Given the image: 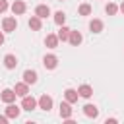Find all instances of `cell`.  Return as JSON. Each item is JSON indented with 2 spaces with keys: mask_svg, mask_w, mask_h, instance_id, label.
Wrapping results in <instances>:
<instances>
[{
  "mask_svg": "<svg viewBox=\"0 0 124 124\" xmlns=\"http://www.w3.org/2000/svg\"><path fill=\"white\" fill-rule=\"evenodd\" d=\"M60 116L62 118H72V103H68V101H64V103H60Z\"/></svg>",
  "mask_w": 124,
  "mask_h": 124,
  "instance_id": "cell-7",
  "label": "cell"
},
{
  "mask_svg": "<svg viewBox=\"0 0 124 124\" xmlns=\"http://www.w3.org/2000/svg\"><path fill=\"white\" fill-rule=\"evenodd\" d=\"M58 41H60V39H58V35L48 33V35H46V39H45V45H46L48 48H56V46H58Z\"/></svg>",
  "mask_w": 124,
  "mask_h": 124,
  "instance_id": "cell-13",
  "label": "cell"
},
{
  "mask_svg": "<svg viewBox=\"0 0 124 124\" xmlns=\"http://www.w3.org/2000/svg\"><path fill=\"white\" fill-rule=\"evenodd\" d=\"M35 16H39L41 19H45V17L50 16V8H48L46 4H39V6L35 8Z\"/></svg>",
  "mask_w": 124,
  "mask_h": 124,
  "instance_id": "cell-8",
  "label": "cell"
},
{
  "mask_svg": "<svg viewBox=\"0 0 124 124\" xmlns=\"http://www.w3.org/2000/svg\"><path fill=\"white\" fill-rule=\"evenodd\" d=\"M89 29H91V33H101L103 31V21L101 19H91L89 21Z\"/></svg>",
  "mask_w": 124,
  "mask_h": 124,
  "instance_id": "cell-19",
  "label": "cell"
},
{
  "mask_svg": "<svg viewBox=\"0 0 124 124\" xmlns=\"http://www.w3.org/2000/svg\"><path fill=\"white\" fill-rule=\"evenodd\" d=\"M19 112H21V108H19L17 105L8 103V107H6V116H8V118H17V116H19Z\"/></svg>",
  "mask_w": 124,
  "mask_h": 124,
  "instance_id": "cell-6",
  "label": "cell"
},
{
  "mask_svg": "<svg viewBox=\"0 0 124 124\" xmlns=\"http://www.w3.org/2000/svg\"><path fill=\"white\" fill-rule=\"evenodd\" d=\"M16 97H17V95H16V91H14V89H4V91H2V95H0V99H2L6 105H8V103H14V101H16Z\"/></svg>",
  "mask_w": 124,
  "mask_h": 124,
  "instance_id": "cell-10",
  "label": "cell"
},
{
  "mask_svg": "<svg viewBox=\"0 0 124 124\" xmlns=\"http://www.w3.org/2000/svg\"><path fill=\"white\" fill-rule=\"evenodd\" d=\"M118 10H120V12H122V14H124V2H122V4H120V6H118Z\"/></svg>",
  "mask_w": 124,
  "mask_h": 124,
  "instance_id": "cell-27",
  "label": "cell"
},
{
  "mask_svg": "<svg viewBox=\"0 0 124 124\" xmlns=\"http://www.w3.org/2000/svg\"><path fill=\"white\" fill-rule=\"evenodd\" d=\"M6 10H8V2L6 0H0V14H4Z\"/></svg>",
  "mask_w": 124,
  "mask_h": 124,
  "instance_id": "cell-24",
  "label": "cell"
},
{
  "mask_svg": "<svg viewBox=\"0 0 124 124\" xmlns=\"http://www.w3.org/2000/svg\"><path fill=\"white\" fill-rule=\"evenodd\" d=\"M2 29H4L6 33L16 31V29H17V19H16V17H4V21H2Z\"/></svg>",
  "mask_w": 124,
  "mask_h": 124,
  "instance_id": "cell-1",
  "label": "cell"
},
{
  "mask_svg": "<svg viewBox=\"0 0 124 124\" xmlns=\"http://www.w3.org/2000/svg\"><path fill=\"white\" fill-rule=\"evenodd\" d=\"M105 12H107L108 16H116V12H118V6H116L114 2H108V4L105 6Z\"/></svg>",
  "mask_w": 124,
  "mask_h": 124,
  "instance_id": "cell-21",
  "label": "cell"
},
{
  "mask_svg": "<svg viewBox=\"0 0 124 124\" xmlns=\"http://www.w3.org/2000/svg\"><path fill=\"white\" fill-rule=\"evenodd\" d=\"M78 12H79V16H89V14H91V6H89V4H81V6L78 8Z\"/></svg>",
  "mask_w": 124,
  "mask_h": 124,
  "instance_id": "cell-23",
  "label": "cell"
},
{
  "mask_svg": "<svg viewBox=\"0 0 124 124\" xmlns=\"http://www.w3.org/2000/svg\"><path fill=\"white\" fill-rule=\"evenodd\" d=\"M68 41H70V45H72V46H79V45H81V41H83V37H81V33H79V31H70Z\"/></svg>",
  "mask_w": 124,
  "mask_h": 124,
  "instance_id": "cell-9",
  "label": "cell"
},
{
  "mask_svg": "<svg viewBox=\"0 0 124 124\" xmlns=\"http://www.w3.org/2000/svg\"><path fill=\"white\" fill-rule=\"evenodd\" d=\"M14 91H16V95H17V97H21V99H23V97L29 93V83H25V81H21V83H16Z\"/></svg>",
  "mask_w": 124,
  "mask_h": 124,
  "instance_id": "cell-5",
  "label": "cell"
},
{
  "mask_svg": "<svg viewBox=\"0 0 124 124\" xmlns=\"http://www.w3.org/2000/svg\"><path fill=\"white\" fill-rule=\"evenodd\" d=\"M70 31H72L70 27H66V25H60V29H58V33H56V35H58V39H60V41H68V37H70Z\"/></svg>",
  "mask_w": 124,
  "mask_h": 124,
  "instance_id": "cell-20",
  "label": "cell"
},
{
  "mask_svg": "<svg viewBox=\"0 0 124 124\" xmlns=\"http://www.w3.org/2000/svg\"><path fill=\"white\" fill-rule=\"evenodd\" d=\"M78 97H79L78 89H72V87H68V89L64 91V99H66L68 103H78Z\"/></svg>",
  "mask_w": 124,
  "mask_h": 124,
  "instance_id": "cell-11",
  "label": "cell"
},
{
  "mask_svg": "<svg viewBox=\"0 0 124 124\" xmlns=\"http://www.w3.org/2000/svg\"><path fill=\"white\" fill-rule=\"evenodd\" d=\"M8 120H10V118H8V116H6V114H4V116H0V124H6V122H8Z\"/></svg>",
  "mask_w": 124,
  "mask_h": 124,
  "instance_id": "cell-25",
  "label": "cell"
},
{
  "mask_svg": "<svg viewBox=\"0 0 124 124\" xmlns=\"http://www.w3.org/2000/svg\"><path fill=\"white\" fill-rule=\"evenodd\" d=\"M27 23H29V27H31L33 31H41V27H43V21H41L39 16H31Z\"/></svg>",
  "mask_w": 124,
  "mask_h": 124,
  "instance_id": "cell-12",
  "label": "cell"
},
{
  "mask_svg": "<svg viewBox=\"0 0 124 124\" xmlns=\"http://www.w3.org/2000/svg\"><path fill=\"white\" fill-rule=\"evenodd\" d=\"M83 114L89 116V118H97V116H99V108H97L95 105H85V107H83Z\"/></svg>",
  "mask_w": 124,
  "mask_h": 124,
  "instance_id": "cell-15",
  "label": "cell"
},
{
  "mask_svg": "<svg viewBox=\"0 0 124 124\" xmlns=\"http://www.w3.org/2000/svg\"><path fill=\"white\" fill-rule=\"evenodd\" d=\"M39 108H43V110H50V108H52V97H48L46 93L41 95V97H39Z\"/></svg>",
  "mask_w": 124,
  "mask_h": 124,
  "instance_id": "cell-4",
  "label": "cell"
},
{
  "mask_svg": "<svg viewBox=\"0 0 124 124\" xmlns=\"http://www.w3.org/2000/svg\"><path fill=\"white\" fill-rule=\"evenodd\" d=\"M43 66H45L46 70H54V68L58 66V58H56L54 54H46V56L43 58Z\"/></svg>",
  "mask_w": 124,
  "mask_h": 124,
  "instance_id": "cell-3",
  "label": "cell"
},
{
  "mask_svg": "<svg viewBox=\"0 0 124 124\" xmlns=\"http://www.w3.org/2000/svg\"><path fill=\"white\" fill-rule=\"evenodd\" d=\"M12 12H14V16H19V14H23V12H25V4H23L21 0H16V2L12 4Z\"/></svg>",
  "mask_w": 124,
  "mask_h": 124,
  "instance_id": "cell-18",
  "label": "cell"
},
{
  "mask_svg": "<svg viewBox=\"0 0 124 124\" xmlns=\"http://www.w3.org/2000/svg\"><path fill=\"white\" fill-rule=\"evenodd\" d=\"M78 93H79V97H83V99H89V97L93 95V89H91V85L83 83V85H79V87H78Z\"/></svg>",
  "mask_w": 124,
  "mask_h": 124,
  "instance_id": "cell-14",
  "label": "cell"
},
{
  "mask_svg": "<svg viewBox=\"0 0 124 124\" xmlns=\"http://www.w3.org/2000/svg\"><path fill=\"white\" fill-rule=\"evenodd\" d=\"M37 105H39V101L33 99V97H29V95H25L23 101H21V108L23 110H33V108H37Z\"/></svg>",
  "mask_w": 124,
  "mask_h": 124,
  "instance_id": "cell-2",
  "label": "cell"
},
{
  "mask_svg": "<svg viewBox=\"0 0 124 124\" xmlns=\"http://www.w3.org/2000/svg\"><path fill=\"white\" fill-rule=\"evenodd\" d=\"M4 66H6L8 70L16 68V66H17V58H16L14 54H6V56H4Z\"/></svg>",
  "mask_w": 124,
  "mask_h": 124,
  "instance_id": "cell-16",
  "label": "cell"
},
{
  "mask_svg": "<svg viewBox=\"0 0 124 124\" xmlns=\"http://www.w3.org/2000/svg\"><path fill=\"white\" fill-rule=\"evenodd\" d=\"M2 45H4V33L0 31V46H2Z\"/></svg>",
  "mask_w": 124,
  "mask_h": 124,
  "instance_id": "cell-26",
  "label": "cell"
},
{
  "mask_svg": "<svg viewBox=\"0 0 124 124\" xmlns=\"http://www.w3.org/2000/svg\"><path fill=\"white\" fill-rule=\"evenodd\" d=\"M64 21H66V14L64 12H56L54 14V23L56 25H64Z\"/></svg>",
  "mask_w": 124,
  "mask_h": 124,
  "instance_id": "cell-22",
  "label": "cell"
},
{
  "mask_svg": "<svg viewBox=\"0 0 124 124\" xmlns=\"http://www.w3.org/2000/svg\"><path fill=\"white\" fill-rule=\"evenodd\" d=\"M23 81L25 83H35L37 81V72L35 70H25L23 72Z\"/></svg>",
  "mask_w": 124,
  "mask_h": 124,
  "instance_id": "cell-17",
  "label": "cell"
}]
</instances>
